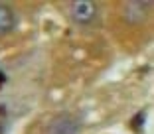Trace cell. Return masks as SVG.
I'll return each mask as SVG.
<instances>
[{
  "instance_id": "6da1fadb",
  "label": "cell",
  "mask_w": 154,
  "mask_h": 134,
  "mask_svg": "<svg viewBox=\"0 0 154 134\" xmlns=\"http://www.w3.org/2000/svg\"><path fill=\"white\" fill-rule=\"evenodd\" d=\"M69 14L77 24H89L95 20L97 6L93 2H89V0H77V2L69 4Z\"/></svg>"
},
{
  "instance_id": "7a4b0ae2",
  "label": "cell",
  "mask_w": 154,
  "mask_h": 134,
  "mask_svg": "<svg viewBox=\"0 0 154 134\" xmlns=\"http://www.w3.org/2000/svg\"><path fill=\"white\" fill-rule=\"evenodd\" d=\"M150 2H140V0H131L125 2V20L128 24H138L144 22L146 18V8H150Z\"/></svg>"
},
{
  "instance_id": "3957f363",
  "label": "cell",
  "mask_w": 154,
  "mask_h": 134,
  "mask_svg": "<svg viewBox=\"0 0 154 134\" xmlns=\"http://www.w3.org/2000/svg\"><path fill=\"white\" fill-rule=\"evenodd\" d=\"M77 122L69 116H57L48 128V134H75Z\"/></svg>"
},
{
  "instance_id": "277c9868",
  "label": "cell",
  "mask_w": 154,
  "mask_h": 134,
  "mask_svg": "<svg viewBox=\"0 0 154 134\" xmlns=\"http://www.w3.org/2000/svg\"><path fill=\"white\" fill-rule=\"evenodd\" d=\"M14 28V12L6 4H0V36L8 34Z\"/></svg>"
},
{
  "instance_id": "5b68a950",
  "label": "cell",
  "mask_w": 154,
  "mask_h": 134,
  "mask_svg": "<svg viewBox=\"0 0 154 134\" xmlns=\"http://www.w3.org/2000/svg\"><path fill=\"white\" fill-rule=\"evenodd\" d=\"M142 118H144V112H138V116L134 118V126H136V128H140V122H142Z\"/></svg>"
},
{
  "instance_id": "8992f818",
  "label": "cell",
  "mask_w": 154,
  "mask_h": 134,
  "mask_svg": "<svg viewBox=\"0 0 154 134\" xmlns=\"http://www.w3.org/2000/svg\"><path fill=\"white\" fill-rule=\"evenodd\" d=\"M2 81H4V75H2V71H0V83H2Z\"/></svg>"
}]
</instances>
